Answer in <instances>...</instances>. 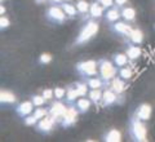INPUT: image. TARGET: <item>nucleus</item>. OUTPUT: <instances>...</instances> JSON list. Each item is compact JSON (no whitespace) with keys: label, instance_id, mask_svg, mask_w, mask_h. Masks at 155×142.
<instances>
[{"label":"nucleus","instance_id":"1","mask_svg":"<svg viewBox=\"0 0 155 142\" xmlns=\"http://www.w3.org/2000/svg\"><path fill=\"white\" fill-rule=\"evenodd\" d=\"M129 136L132 141L136 142H146L147 141V130L145 123L138 119L137 116H132L129 121Z\"/></svg>","mask_w":155,"mask_h":142},{"label":"nucleus","instance_id":"2","mask_svg":"<svg viewBox=\"0 0 155 142\" xmlns=\"http://www.w3.org/2000/svg\"><path fill=\"white\" fill-rule=\"evenodd\" d=\"M98 22L96 21V19H92L89 18L88 21H87V23L84 25V27L81 28V31L79 32V35L76 36L75 41H74V45H83V44H85L87 41H89L92 38H93L97 32H98Z\"/></svg>","mask_w":155,"mask_h":142},{"label":"nucleus","instance_id":"3","mask_svg":"<svg viewBox=\"0 0 155 142\" xmlns=\"http://www.w3.org/2000/svg\"><path fill=\"white\" fill-rule=\"evenodd\" d=\"M118 70L119 68L115 66L114 62L106 60V58L98 60V75L102 78L107 84L115 76H118Z\"/></svg>","mask_w":155,"mask_h":142},{"label":"nucleus","instance_id":"4","mask_svg":"<svg viewBox=\"0 0 155 142\" xmlns=\"http://www.w3.org/2000/svg\"><path fill=\"white\" fill-rule=\"evenodd\" d=\"M45 18L48 22L54 23V25H64L69 19L67 14L62 9L61 5H49L45 11Z\"/></svg>","mask_w":155,"mask_h":142},{"label":"nucleus","instance_id":"5","mask_svg":"<svg viewBox=\"0 0 155 142\" xmlns=\"http://www.w3.org/2000/svg\"><path fill=\"white\" fill-rule=\"evenodd\" d=\"M75 70L81 75V78L96 76L98 75V61L89 60V61H81L75 65Z\"/></svg>","mask_w":155,"mask_h":142},{"label":"nucleus","instance_id":"6","mask_svg":"<svg viewBox=\"0 0 155 142\" xmlns=\"http://www.w3.org/2000/svg\"><path fill=\"white\" fill-rule=\"evenodd\" d=\"M80 112L78 110V107L75 104H67V110L65 112V116H64V120H62L61 123V127H64V128H69V127L74 125L78 120V115H79Z\"/></svg>","mask_w":155,"mask_h":142},{"label":"nucleus","instance_id":"7","mask_svg":"<svg viewBox=\"0 0 155 142\" xmlns=\"http://www.w3.org/2000/svg\"><path fill=\"white\" fill-rule=\"evenodd\" d=\"M56 125H57L56 120L48 114L45 117H43V119H40L38 121V124L35 125V129L41 134H49L54 129Z\"/></svg>","mask_w":155,"mask_h":142},{"label":"nucleus","instance_id":"8","mask_svg":"<svg viewBox=\"0 0 155 142\" xmlns=\"http://www.w3.org/2000/svg\"><path fill=\"white\" fill-rule=\"evenodd\" d=\"M109 28H110L111 32L123 36L124 39L128 38L129 34L133 30L132 25H129V23H127V22H122V21H116L114 23H109Z\"/></svg>","mask_w":155,"mask_h":142},{"label":"nucleus","instance_id":"9","mask_svg":"<svg viewBox=\"0 0 155 142\" xmlns=\"http://www.w3.org/2000/svg\"><path fill=\"white\" fill-rule=\"evenodd\" d=\"M119 96L118 93H115L111 88L109 87H106L104 88V96H102V105L105 107H107V106H113L115 104H118L119 102Z\"/></svg>","mask_w":155,"mask_h":142},{"label":"nucleus","instance_id":"10","mask_svg":"<svg viewBox=\"0 0 155 142\" xmlns=\"http://www.w3.org/2000/svg\"><path fill=\"white\" fill-rule=\"evenodd\" d=\"M35 110V105L32 104V101H23L21 104H18L16 106V114L19 117H26Z\"/></svg>","mask_w":155,"mask_h":142},{"label":"nucleus","instance_id":"11","mask_svg":"<svg viewBox=\"0 0 155 142\" xmlns=\"http://www.w3.org/2000/svg\"><path fill=\"white\" fill-rule=\"evenodd\" d=\"M151 112H153V109L149 104H141L136 109L133 115L137 116L138 119H141L142 121H147L150 117H151Z\"/></svg>","mask_w":155,"mask_h":142},{"label":"nucleus","instance_id":"12","mask_svg":"<svg viewBox=\"0 0 155 142\" xmlns=\"http://www.w3.org/2000/svg\"><path fill=\"white\" fill-rule=\"evenodd\" d=\"M105 9L98 2H92L91 3V8H89V14H88V19H97V18H101L105 16Z\"/></svg>","mask_w":155,"mask_h":142},{"label":"nucleus","instance_id":"13","mask_svg":"<svg viewBox=\"0 0 155 142\" xmlns=\"http://www.w3.org/2000/svg\"><path fill=\"white\" fill-rule=\"evenodd\" d=\"M127 44H136V45H141L143 43V32L140 28H133L132 32L129 34L128 38H125Z\"/></svg>","mask_w":155,"mask_h":142},{"label":"nucleus","instance_id":"14","mask_svg":"<svg viewBox=\"0 0 155 142\" xmlns=\"http://www.w3.org/2000/svg\"><path fill=\"white\" fill-rule=\"evenodd\" d=\"M125 87H127V80L122 79L120 76H115L113 80L109 83V88H111L115 93H118V94H122L124 92Z\"/></svg>","mask_w":155,"mask_h":142},{"label":"nucleus","instance_id":"15","mask_svg":"<svg viewBox=\"0 0 155 142\" xmlns=\"http://www.w3.org/2000/svg\"><path fill=\"white\" fill-rule=\"evenodd\" d=\"M122 17V13H120V8L119 7H111L109 9H106L105 13V19L107 23H114L116 21H119V18Z\"/></svg>","mask_w":155,"mask_h":142},{"label":"nucleus","instance_id":"16","mask_svg":"<svg viewBox=\"0 0 155 142\" xmlns=\"http://www.w3.org/2000/svg\"><path fill=\"white\" fill-rule=\"evenodd\" d=\"M17 102V97L16 94H13L11 91L7 89H2L0 91V104L2 105H13Z\"/></svg>","mask_w":155,"mask_h":142},{"label":"nucleus","instance_id":"17","mask_svg":"<svg viewBox=\"0 0 155 142\" xmlns=\"http://www.w3.org/2000/svg\"><path fill=\"white\" fill-rule=\"evenodd\" d=\"M76 9L79 16H81L83 19H88V14H89V8H91V3L85 2V0H78L75 3Z\"/></svg>","mask_w":155,"mask_h":142},{"label":"nucleus","instance_id":"18","mask_svg":"<svg viewBox=\"0 0 155 142\" xmlns=\"http://www.w3.org/2000/svg\"><path fill=\"white\" fill-rule=\"evenodd\" d=\"M78 97H79V93H78V89L75 84H71V85H67L66 87V97H65V101L66 104H75L78 101Z\"/></svg>","mask_w":155,"mask_h":142},{"label":"nucleus","instance_id":"19","mask_svg":"<svg viewBox=\"0 0 155 142\" xmlns=\"http://www.w3.org/2000/svg\"><path fill=\"white\" fill-rule=\"evenodd\" d=\"M127 48H125V54L128 56V58L130 61H136L137 58H140V56H141V48H140L138 45H136V44H127Z\"/></svg>","mask_w":155,"mask_h":142},{"label":"nucleus","instance_id":"20","mask_svg":"<svg viewBox=\"0 0 155 142\" xmlns=\"http://www.w3.org/2000/svg\"><path fill=\"white\" fill-rule=\"evenodd\" d=\"M120 13H122V17L127 22H133L136 19V9L130 5H125L123 8H120Z\"/></svg>","mask_w":155,"mask_h":142},{"label":"nucleus","instance_id":"21","mask_svg":"<svg viewBox=\"0 0 155 142\" xmlns=\"http://www.w3.org/2000/svg\"><path fill=\"white\" fill-rule=\"evenodd\" d=\"M75 105H76V107H78V110H79L80 114H85V112L91 109L92 101L89 98H87V97H79L78 101L75 102Z\"/></svg>","mask_w":155,"mask_h":142},{"label":"nucleus","instance_id":"22","mask_svg":"<svg viewBox=\"0 0 155 142\" xmlns=\"http://www.w3.org/2000/svg\"><path fill=\"white\" fill-rule=\"evenodd\" d=\"M113 62L115 63V66L119 68V67L129 65L130 60L128 58V56L125 54V53H115V54L113 56Z\"/></svg>","mask_w":155,"mask_h":142},{"label":"nucleus","instance_id":"23","mask_svg":"<svg viewBox=\"0 0 155 142\" xmlns=\"http://www.w3.org/2000/svg\"><path fill=\"white\" fill-rule=\"evenodd\" d=\"M105 142H120L122 141V133L118 129H110L109 132H106V134L104 136Z\"/></svg>","mask_w":155,"mask_h":142},{"label":"nucleus","instance_id":"24","mask_svg":"<svg viewBox=\"0 0 155 142\" xmlns=\"http://www.w3.org/2000/svg\"><path fill=\"white\" fill-rule=\"evenodd\" d=\"M60 5L62 7V9L65 11V13L67 14V17H69V18H75L76 16H79V13H78V9H76L75 4L64 2L62 4H60Z\"/></svg>","mask_w":155,"mask_h":142},{"label":"nucleus","instance_id":"25","mask_svg":"<svg viewBox=\"0 0 155 142\" xmlns=\"http://www.w3.org/2000/svg\"><path fill=\"white\" fill-rule=\"evenodd\" d=\"M102 96H104V89H89L88 92V98L96 105L102 102Z\"/></svg>","mask_w":155,"mask_h":142},{"label":"nucleus","instance_id":"26","mask_svg":"<svg viewBox=\"0 0 155 142\" xmlns=\"http://www.w3.org/2000/svg\"><path fill=\"white\" fill-rule=\"evenodd\" d=\"M76 89H78V93H79V97H87L88 96V92H89V87L88 84L83 80V81H79V83H74Z\"/></svg>","mask_w":155,"mask_h":142},{"label":"nucleus","instance_id":"27","mask_svg":"<svg viewBox=\"0 0 155 142\" xmlns=\"http://www.w3.org/2000/svg\"><path fill=\"white\" fill-rule=\"evenodd\" d=\"M133 75V72H132V68H130L128 65L127 66H123V67H119V70H118V76H120L122 79L124 80H129L130 78H132Z\"/></svg>","mask_w":155,"mask_h":142},{"label":"nucleus","instance_id":"28","mask_svg":"<svg viewBox=\"0 0 155 142\" xmlns=\"http://www.w3.org/2000/svg\"><path fill=\"white\" fill-rule=\"evenodd\" d=\"M48 114H49V109H45V107H43V106L35 107V110H34V115H35L39 120L45 117Z\"/></svg>","mask_w":155,"mask_h":142},{"label":"nucleus","instance_id":"29","mask_svg":"<svg viewBox=\"0 0 155 142\" xmlns=\"http://www.w3.org/2000/svg\"><path fill=\"white\" fill-rule=\"evenodd\" d=\"M31 101H32V104L35 105V107H39V106H44L45 105V102L47 100L43 97V94H34L31 97Z\"/></svg>","mask_w":155,"mask_h":142},{"label":"nucleus","instance_id":"30","mask_svg":"<svg viewBox=\"0 0 155 142\" xmlns=\"http://www.w3.org/2000/svg\"><path fill=\"white\" fill-rule=\"evenodd\" d=\"M39 119L35 115H28L26 117H23V124L27 125V127H35L38 124Z\"/></svg>","mask_w":155,"mask_h":142},{"label":"nucleus","instance_id":"31","mask_svg":"<svg viewBox=\"0 0 155 142\" xmlns=\"http://www.w3.org/2000/svg\"><path fill=\"white\" fill-rule=\"evenodd\" d=\"M66 97V88H61V87H56L54 88V98L56 100H65Z\"/></svg>","mask_w":155,"mask_h":142},{"label":"nucleus","instance_id":"32","mask_svg":"<svg viewBox=\"0 0 155 142\" xmlns=\"http://www.w3.org/2000/svg\"><path fill=\"white\" fill-rule=\"evenodd\" d=\"M38 61L40 65H48V63L52 62V54H49V53H41V54L39 56Z\"/></svg>","mask_w":155,"mask_h":142},{"label":"nucleus","instance_id":"33","mask_svg":"<svg viewBox=\"0 0 155 142\" xmlns=\"http://www.w3.org/2000/svg\"><path fill=\"white\" fill-rule=\"evenodd\" d=\"M9 26H11V21H9V18L7 16L0 17V30L4 31V30H7V28H9Z\"/></svg>","mask_w":155,"mask_h":142},{"label":"nucleus","instance_id":"34","mask_svg":"<svg viewBox=\"0 0 155 142\" xmlns=\"http://www.w3.org/2000/svg\"><path fill=\"white\" fill-rule=\"evenodd\" d=\"M41 94H43V97H44L47 101H49V100H52V98H54V89H51V88L43 89Z\"/></svg>","mask_w":155,"mask_h":142},{"label":"nucleus","instance_id":"35","mask_svg":"<svg viewBox=\"0 0 155 142\" xmlns=\"http://www.w3.org/2000/svg\"><path fill=\"white\" fill-rule=\"evenodd\" d=\"M96 2H98L101 5H102L104 8H106V9H109V8H111V7L115 5L114 0H96Z\"/></svg>","mask_w":155,"mask_h":142},{"label":"nucleus","instance_id":"36","mask_svg":"<svg viewBox=\"0 0 155 142\" xmlns=\"http://www.w3.org/2000/svg\"><path fill=\"white\" fill-rule=\"evenodd\" d=\"M115 5L119 7V8H123L125 5H128V0H114Z\"/></svg>","mask_w":155,"mask_h":142},{"label":"nucleus","instance_id":"37","mask_svg":"<svg viewBox=\"0 0 155 142\" xmlns=\"http://www.w3.org/2000/svg\"><path fill=\"white\" fill-rule=\"evenodd\" d=\"M65 0H48V3L51 4V5H60V4H62Z\"/></svg>","mask_w":155,"mask_h":142},{"label":"nucleus","instance_id":"38","mask_svg":"<svg viewBox=\"0 0 155 142\" xmlns=\"http://www.w3.org/2000/svg\"><path fill=\"white\" fill-rule=\"evenodd\" d=\"M5 12H7V9L4 7V4H2V5H0V14H2V16H5Z\"/></svg>","mask_w":155,"mask_h":142},{"label":"nucleus","instance_id":"39","mask_svg":"<svg viewBox=\"0 0 155 142\" xmlns=\"http://www.w3.org/2000/svg\"><path fill=\"white\" fill-rule=\"evenodd\" d=\"M44 2H48V0H35V3H36V4H43Z\"/></svg>","mask_w":155,"mask_h":142},{"label":"nucleus","instance_id":"40","mask_svg":"<svg viewBox=\"0 0 155 142\" xmlns=\"http://www.w3.org/2000/svg\"><path fill=\"white\" fill-rule=\"evenodd\" d=\"M65 2H67V3H71V2H74V0H65Z\"/></svg>","mask_w":155,"mask_h":142},{"label":"nucleus","instance_id":"41","mask_svg":"<svg viewBox=\"0 0 155 142\" xmlns=\"http://www.w3.org/2000/svg\"><path fill=\"white\" fill-rule=\"evenodd\" d=\"M0 3H2V4H3V3H4V0H0Z\"/></svg>","mask_w":155,"mask_h":142},{"label":"nucleus","instance_id":"42","mask_svg":"<svg viewBox=\"0 0 155 142\" xmlns=\"http://www.w3.org/2000/svg\"><path fill=\"white\" fill-rule=\"evenodd\" d=\"M154 30H155V25H154Z\"/></svg>","mask_w":155,"mask_h":142}]
</instances>
